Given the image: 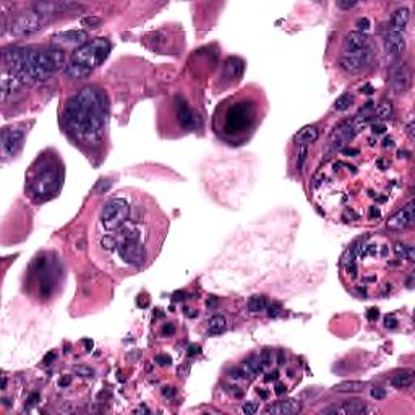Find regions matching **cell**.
<instances>
[{"label":"cell","mask_w":415,"mask_h":415,"mask_svg":"<svg viewBox=\"0 0 415 415\" xmlns=\"http://www.w3.org/2000/svg\"><path fill=\"white\" fill-rule=\"evenodd\" d=\"M268 307V302L264 297H259V295H255L252 297L250 300H248V310H250L252 313H259V312H264Z\"/></svg>","instance_id":"obj_25"},{"label":"cell","mask_w":415,"mask_h":415,"mask_svg":"<svg viewBox=\"0 0 415 415\" xmlns=\"http://www.w3.org/2000/svg\"><path fill=\"white\" fill-rule=\"evenodd\" d=\"M367 411V406L362 401H347L342 404L341 407L336 409H326L323 412H334V414H346V415H357V414H363Z\"/></svg>","instance_id":"obj_17"},{"label":"cell","mask_w":415,"mask_h":415,"mask_svg":"<svg viewBox=\"0 0 415 415\" xmlns=\"http://www.w3.org/2000/svg\"><path fill=\"white\" fill-rule=\"evenodd\" d=\"M65 179V167L59 154L47 149L36 158L26 172L25 190L34 203H44L60 192Z\"/></svg>","instance_id":"obj_4"},{"label":"cell","mask_w":415,"mask_h":415,"mask_svg":"<svg viewBox=\"0 0 415 415\" xmlns=\"http://www.w3.org/2000/svg\"><path fill=\"white\" fill-rule=\"evenodd\" d=\"M414 381V373L412 372H402L392 376L391 384L396 386V388H409Z\"/></svg>","instance_id":"obj_23"},{"label":"cell","mask_w":415,"mask_h":415,"mask_svg":"<svg viewBox=\"0 0 415 415\" xmlns=\"http://www.w3.org/2000/svg\"><path fill=\"white\" fill-rule=\"evenodd\" d=\"M26 130L21 125H10L2 130V153L5 158H13L23 146Z\"/></svg>","instance_id":"obj_7"},{"label":"cell","mask_w":415,"mask_h":415,"mask_svg":"<svg viewBox=\"0 0 415 415\" xmlns=\"http://www.w3.org/2000/svg\"><path fill=\"white\" fill-rule=\"evenodd\" d=\"M365 386L367 384L362 381H342V383L336 384L333 389L336 392H360L365 389Z\"/></svg>","instance_id":"obj_22"},{"label":"cell","mask_w":415,"mask_h":415,"mask_svg":"<svg viewBox=\"0 0 415 415\" xmlns=\"http://www.w3.org/2000/svg\"><path fill=\"white\" fill-rule=\"evenodd\" d=\"M42 26V18L39 13H25L18 16L13 23H12V32L16 37H25V36H31L41 30Z\"/></svg>","instance_id":"obj_10"},{"label":"cell","mask_w":415,"mask_h":415,"mask_svg":"<svg viewBox=\"0 0 415 415\" xmlns=\"http://www.w3.org/2000/svg\"><path fill=\"white\" fill-rule=\"evenodd\" d=\"M372 396L375 397L376 401H380V399H384V396H386V391H384V389H381V388H373V389H372Z\"/></svg>","instance_id":"obj_29"},{"label":"cell","mask_w":415,"mask_h":415,"mask_svg":"<svg viewBox=\"0 0 415 415\" xmlns=\"http://www.w3.org/2000/svg\"><path fill=\"white\" fill-rule=\"evenodd\" d=\"M198 352H200V347L196 346V347H190V352H188V353H190V355H193V353H198Z\"/></svg>","instance_id":"obj_42"},{"label":"cell","mask_w":415,"mask_h":415,"mask_svg":"<svg viewBox=\"0 0 415 415\" xmlns=\"http://www.w3.org/2000/svg\"><path fill=\"white\" fill-rule=\"evenodd\" d=\"M391 85H392V88H394V91H397V93H404V91L407 90V86H409V71H407L406 67H404V65L392 71Z\"/></svg>","instance_id":"obj_19"},{"label":"cell","mask_w":415,"mask_h":415,"mask_svg":"<svg viewBox=\"0 0 415 415\" xmlns=\"http://www.w3.org/2000/svg\"><path fill=\"white\" fill-rule=\"evenodd\" d=\"M54 358H55V355H54V353H47V357L44 358V363L47 365V362H49V360H54Z\"/></svg>","instance_id":"obj_41"},{"label":"cell","mask_w":415,"mask_h":415,"mask_svg":"<svg viewBox=\"0 0 415 415\" xmlns=\"http://www.w3.org/2000/svg\"><path fill=\"white\" fill-rule=\"evenodd\" d=\"M372 60H373V54H372V49L368 46L367 49H363V51L341 55L339 65L346 71H349V73H360V71H363V68L372 65Z\"/></svg>","instance_id":"obj_9"},{"label":"cell","mask_w":415,"mask_h":415,"mask_svg":"<svg viewBox=\"0 0 415 415\" xmlns=\"http://www.w3.org/2000/svg\"><path fill=\"white\" fill-rule=\"evenodd\" d=\"M101 23V20L96 18V16H90V18H85L83 20V25H90V28H94L96 25Z\"/></svg>","instance_id":"obj_31"},{"label":"cell","mask_w":415,"mask_h":415,"mask_svg":"<svg viewBox=\"0 0 415 415\" xmlns=\"http://www.w3.org/2000/svg\"><path fill=\"white\" fill-rule=\"evenodd\" d=\"M300 409H302L300 402L290 399V401L278 402V404H274V406H269L264 412L266 414H279V415H292V414L300 412Z\"/></svg>","instance_id":"obj_15"},{"label":"cell","mask_w":415,"mask_h":415,"mask_svg":"<svg viewBox=\"0 0 415 415\" xmlns=\"http://www.w3.org/2000/svg\"><path fill=\"white\" fill-rule=\"evenodd\" d=\"M169 230L159 204L135 188H122L99 206L90 255L101 269L136 274L156 261Z\"/></svg>","instance_id":"obj_1"},{"label":"cell","mask_w":415,"mask_h":415,"mask_svg":"<svg viewBox=\"0 0 415 415\" xmlns=\"http://www.w3.org/2000/svg\"><path fill=\"white\" fill-rule=\"evenodd\" d=\"M70 383V378H64L62 381H60V386H64V384H68Z\"/></svg>","instance_id":"obj_44"},{"label":"cell","mask_w":415,"mask_h":415,"mask_svg":"<svg viewBox=\"0 0 415 415\" xmlns=\"http://www.w3.org/2000/svg\"><path fill=\"white\" fill-rule=\"evenodd\" d=\"M88 34L85 31H65L52 36V42L55 44H80L85 42Z\"/></svg>","instance_id":"obj_16"},{"label":"cell","mask_w":415,"mask_h":415,"mask_svg":"<svg viewBox=\"0 0 415 415\" xmlns=\"http://www.w3.org/2000/svg\"><path fill=\"white\" fill-rule=\"evenodd\" d=\"M76 373H80V375H83V376H91V375H93L91 370H88V368H85V367H78V368H76Z\"/></svg>","instance_id":"obj_36"},{"label":"cell","mask_w":415,"mask_h":415,"mask_svg":"<svg viewBox=\"0 0 415 415\" xmlns=\"http://www.w3.org/2000/svg\"><path fill=\"white\" fill-rule=\"evenodd\" d=\"M376 114H378L380 119H388L391 115V102L388 101H383L376 109Z\"/></svg>","instance_id":"obj_27"},{"label":"cell","mask_w":415,"mask_h":415,"mask_svg":"<svg viewBox=\"0 0 415 415\" xmlns=\"http://www.w3.org/2000/svg\"><path fill=\"white\" fill-rule=\"evenodd\" d=\"M266 114V99L256 86H248L225 97L216 107L213 131L230 146H242L252 140Z\"/></svg>","instance_id":"obj_2"},{"label":"cell","mask_w":415,"mask_h":415,"mask_svg":"<svg viewBox=\"0 0 415 415\" xmlns=\"http://www.w3.org/2000/svg\"><path fill=\"white\" fill-rule=\"evenodd\" d=\"M352 131H353V125L352 124H342L339 125L336 128V131L333 133V143L336 146H342V145H346V141L351 138L352 135Z\"/></svg>","instance_id":"obj_21"},{"label":"cell","mask_w":415,"mask_h":415,"mask_svg":"<svg viewBox=\"0 0 415 415\" xmlns=\"http://www.w3.org/2000/svg\"><path fill=\"white\" fill-rule=\"evenodd\" d=\"M109 99L97 85L75 93L64 107V125L75 145L93 151L101 146L107 133Z\"/></svg>","instance_id":"obj_3"},{"label":"cell","mask_w":415,"mask_h":415,"mask_svg":"<svg viewBox=\"0 0 415 415\" xmlns=\"http://www.w3.org/2000/svg\"><path fill=\"white\" fill-rule=\"evenodd\" d=\"M414 218H415L414 216V201H411V203H407L399 213L394 214L388 221V227L396 229V230L406 229L407 225H411L414 223Z\"/></svg>","instance_id":"obj_12"},{"label":"cell","mask_w":415,"mask_h":415,"mask_svg":"<svg viewBox=\"0 0 415 415\" xmlns=\"http://www.w3.org/2000/svg\"><path fill=\"white\" fill-rule=\"evenodd\" d=\"M110 52V42L106 37H96L91 42H85L71 55L65 67V73L71 80L86 78L94 68H97Z\"/></svg>","instance_id":"obj_6"},{"label":"cell","mask_w":415,"mask_h":415,"mask_svg":"<svg viewBox=\"0 0 415 415\" xmlns=\"http://www.w3.org/2000/svg\"><path fill=\"white\" fill-rule=\"evenodd\" d=\"M225 328H227V321H225V318L221 317V315H216V317L209 319V324H208L209 334H221Z\"/></svg>","instance_id":"obj_24"},{"label":"cell","mask_w":415,"mask_h":415,"mask_svg":"<svg viewBox=\"0 0 415 415\" xmlns=\"http://www.w3.org/2000/svg\"><path fill=\"white\" fill-rule=\"evenodd\" d=\"M409 20H411V10L409 8H397L391 16V26L389 31H396V32H404L406 28L409 25Z\"/></svg>","instance_id":"obj_14"},{"label":"cell","mask_w":415,"mask_h":415,"mask_svg":"<svg viewBox=\"0 0 415 415\" xmlns=\"http://www.w3.org/2000/svg\"><path fill=\"white\" fill-rule=\"evenodd\" d=\"M85 344H86V347H88V351H91V349H93V342H91L90 339H86Z\"/></svg>","instance_id":"obj_43"},{"label":"cell","mask_w":415,"mask_h":415,"mask_svg":"<svg viewBox=\"0 0 415 415\" xmlns=\"http://www.w3.org/2000/svg\"><path fill=\"white\" fill-rule=\"evenodd\" d=\"M256 411H258L256 404H253V402H245V404H243V412H245V414H255Z\"/></svg>","instance_id":"obj_30"},{"label":"cell","mask_w":415,"mask_h":415,"mask_svg":"<svg viewBox=\"0 0 415 415\" xmlns=\"http://www.w3.org/2000/svg\"><path fill=\"white\" fill-rule=\"evenodd\" d=\"M318 136H319V131H318L317 127L308 125V127H303V128L294 136V141L298 146H308V145H312V143L317 141Z\"/></svg>","instance_id":"obj_18"},{"label":"cell","mask_w":415,"mask_h":415,"mask_svg":"<svg viewBox=\"0 0 415 415\" xmlns=\"http://www.w3.org/2000/svg\"><path fill=\"white\" fill-rule=\"evenodd\" d=\"M352 102H353V97L349 93H346V94H342V96L337 97V101L334 102V109L342 112V110H347L349 107H351Z\"/></svg>","instance_id":"obj_26"},{"label":"cell","mask_w":415,"mask_h":415,"mask_svg":"<svg viewBox=\"0 0 415 415\" xmlns=\"http://www.w3.org/2000/svg\"><path fill=\"white\" fill-rule=\"evenodd\" d=\"M407 133H409V138H411V140H414V124H412V122L407 125Z\"/></svg>","instance_id":"obj_38"},{"label":"cell","mask_w":415,"mask_h":415,"mask_svg":"<svg viewBox=\"0 0 415 415\" xmlns=\"http://www.w3.org/2000/svg\"><path fill=\"white\" fill-rule=\"evenodd\" d=\"M175 333V326L172 323H167V324H164V328H162V336H167V334H174Z\"/></svg>","instance_id":"obj_32"},{"label":"cell","mask_w":415,"mask_h":415,"mask_svg":"<svg viewBox=\"0 0 415 415\" xmlns=\"http://www.w3.org/2000/svg\"><path fill=\"white\" fill-rule=\"evenodd\" d=\"M64 279V268L60 259L52 252L37 253L28 268L26 289L37 302H49L60 289Z\"/></svg>","instance_id":"obj_5"},{"label":"cell","mask_w":415,"mask_h":415,"mask_svg":"<svg viewBox=\"0 0 415 415\" xmlns=\"http://www.w3.org/2000/svg\"><path fill=\"white\" fill-rule=\"evenodd\" d=\"M243 73V62L240 59L230 57L227 62L224 64V78L227 80H239Z\"/></svg>","instance_id":"obj_20"},{"label":"cell","mask_w":415,"mask_h":415,"mask_svg":"<svg viewBox=\"0 0 415 415\" xmlns=\"http://www.w3.org/2000/svg\"><path fill=\"white\" fill-rule=\"evenodd\" d=\"M357 26H358V30H368L370 28V21L367 18H360L357 21Z\"/></svg>","instance_id":"obj_34"},{"label":"cell","mask_w":415,"mask_h":415,"mask_svg":"<svg viewBox=\"0 0 415 415\" xmlns=\"http://www.w3.org/2000/svg\"><path fill=\"white\" fill-rule=\"evenodd\" d=\"M156 362L159 363V365H170V357H167V355H156Z\"/></svg>","instance_id":"obj_33"},{"label":"cell","mask_w":415,"mask_h":415,"mask_svg":"<svg viewBox=\"0 0 415 415\" xmlns=\"http://www.w3.org/2000/svg\"><path fill=\"white\" fill-rule=\"evenodd\" d=\"M174 114H175L177 124H179L180 128H184L185 131L200 128L201 127V119L188 107V104L184 101V97H180V96L174 97Z\"/></svg>","instance_id":"obj_8"},{"label":"cell","mask_w":415,"mask_h":415,"mask_svg":"<svg viewBox=\"0 0 415 415\" xmlns=\"http://www.w3.org/2000/svg\"><path fill=\"white\" fill-rule=\"evenodd\" d=\"M386 51L389 54H401L406 49V37L404 32H396V31H388L384 39Z\"/></svg>","instance_id":"obj_13"},{"label":"cell","mask_w":415,"mask_h":415,"mask_svg":"<svg viewBox=\"0 0 415 415\" xmlns=\"http://www.w3.org/2000/svg\"><path fill=\"white\" fill-rule=\"evenodd\" d=\"M174 388H164V396H172Z\"/></svg>","instance_id":"obj_40"},{"label":"cell","mask_w":415,"mask_h":415,"mask_svg":"<svg viewBox=\"0 0 415 415\" xmlns=\"http://www.w3.org/2000/svg\"><path fill=\"white\" fill-rule=\"evenodd\" d=\"M384 131H386L384 125H378V127L375 125V133H384Z\"/></svg>","instance_id":"obj_39"},{"label":"cell","mask_w":415,"mask_h":415,"mask_svg":"<svg viewBox=\"0 0 415 415\" xmlns=\"http://www.w3.org/2000/svg\"><path fill=\"white\" fill-rule=\"evenodd\" d=\"M378 315H380V313H378V310H376V308H372V310H370V312H368L367 318L370 319V321H375V319L378 318Z\"/></svg>","instance_id":"obj_35"},{"label":"cell","mask_w":415,"mask_h":415,"mask_svg":"<svg viewBox=\"0 0 415 415\" xmlns=\"http://www.w3.org/2000/svg\"><path fill=\"white\" fill-rule=\"evenodd\" d=\"M367 47H368V36L362 31H352V32H349V34H346V37H344L341 55L363 51V49H367Z\"/></svg>","instance_id":"obj_11"},{"label":"cell","mask_w":415,"mask_h":415,"mask_svg":"<svg viewBox=\"0 0 415 415\" xmlns=\"http://www.w3.org/2000/svg\"><path fill=\"white\" fill-rule=\"evenodd\" d=\"M337 7H339L341 10H351V8H353L357 5V2L355 0H339V2L336 3Z\"/></svg>","instance_id":"obj_28"},{"label":"cell","mask_w":415,"mask_h":415,"mask_svg":"<svg viewBox=\"0 0 415 415\" xmlns=\"http://www.w3.org/2000/svg\"><path fill=\"white\" fill-rule=\"evenodd\" d=\"M386 328H394L396 321H394V317H386Z\"/></svg>","instance_id":"obj_37"}]
</instances>
